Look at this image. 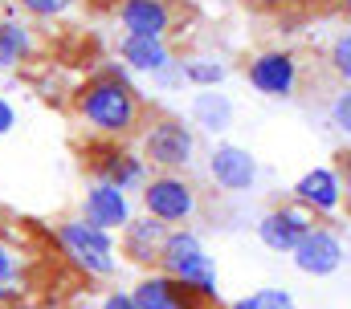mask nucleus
<instances>
[{
    "label": "nucleus",
    "mask_w": 351,
    "mask_h": 309,
    "mask_svg": "<svg viewBox=\"0 0 351 309\" xmlns=\"http://www.w3.org/2000/svg\"><path fill=\"white\" fill-rule=\"evenodd\" d=\"M94 309H139V306L131 301V293H119V289H114V293H106Z\"/></svg>",
    "instance_id": "26"
},
{
    "label": "nucleus",
    "mask_w": 351,
    "mask_h": 309,
    "mask_svg": "<svg viewBox=\"0 0 351 309\" xmlns=\"http://www.w3.org/2000/svg\"><path fill=\"white\" fill-rule=\"evenodd\" d=\"M119 62L139 74H164L172 66V41L160 37H123L119 41Z\"/></svg>",
    "instance_id": "17"
},
{
    "label": "nucleus",
    "mask_w": 351,
    "mask_h": 309,
    "mask_svg": "<svg viewBox=\"0 0 351 309\" xmlns=\"http://www.w3.org/2000/svg\"><path fill=\"white\" fill-rule=\"evenodd\" d=\"M82 154V171L90 175V183H110L119 191H131V187H143L147 183V163L143 154L131 151L127 143H114V139H90L86 147H78Z\"/></svg>",
    "instance_id": "7"
},
{
    "label": "nucleus",
    "mask_w": 351,
    "mask_h": 309,
    "mask_svg": "<svg viewBox=\"0 0 351 309\" xmlns=\"http://www.w3.org/2000/svg\"><path fill=\"white\" fill-rule=\"evenodd\" d=\"M208 175L221 191H250L258 179V159L237 143H217L208 154Z\"/></svg>",
    "instance_id": "15"
},
{
    "label": "nucleus",
    "mask_w": 351,
    "mask_h": 309,
    "mask_svg": "<svg viewBox=\"0 0 351 309\" xmlns=\"http://www.w3.org/2000/svg\"><path fill=\"white\" fill-rule=\"evenodd\" d=\"M82 220L114 236V232H123L135 220V212H131L127 191H119V187H110V183H90L86 196H82Z\"/></svg>",
    "instance_id": "14"
},
{
    "label": "nucleus",
    "mask_w": 351,
    "mask_h": 309,
    "mask_svg": "<svg viewBox=\"0 0 351 309\" xmlns=\"http://www.w3.org/2000/svg\"><path fill=\"white\" fill-rule=\"evenodd\" d=\"M70 110L94 131V139H114V143L135 139L152 114L123 66H102L82 77L70 94Z\"/></svg>",
    "instance_id": "2"
},
{
    "label": "nucleus",
    "mask_w": 351,
    "mask_h": 309,
    "mask_svg": "<svg viewBox=\"0 0 351 309\" xmlns=\"http://www.w3.org/2000/svg\"><path fill=\"white\" fill-rule=\"evenodd\" d=\"M139 154L147 167H156V175H180L196 159V135L180 114L152 110L139 131Z\"/></svg>",
    "instance_id": "4"
},
{
    "label": "nucleus",
    "mask_w": 351,
    "mask_h": 309,
    "mask_svg": "<svg viewBox=\"0 0 351 309\" xmlns=\"http://www.w3.org/2000/svg\"><path fill=\"white\" fill-rule=\"evenodd\" d=\"M78 4H82V0H16V8L29 12L33 21H62V16H70Z\"/></svg>",
    "instance_id": "21"
},
{
    "label": "nucleus",
    "mask_w": 351,
    "mask_h": 309,
    "mask_svg": "<svg viewBox=\"0 0 351 309\" xmlns=\"http://www.w3.org/2000/svg\"><path fill=\"white\" fill-rule=\"evenodd\" d=\"M62 269L66 265L49 232L37 228L33 220H16L0 212V309L33 306Z\"/></svg>",
    "instance_id": "1"
},
{
    "label": "nucleus",
    "mask_w": 351,
    "mask_h": 309,
    "mask_svg": "<svg viewBox=\"0 0 351 309\" xmlns=\"http://www.w3.org/2000/svg\"><path fill=\"white\" fill-rule=\"evenodd\" d=\"M180 16H188V8L180 0H119L114 4V21L123 25V37L168 41L180 25Z\"/></svg>",
    "instance_id": "8"
},
{
    "label": "nucleus",
    "mask_w": 351,
    "mask_h": 309,
    "mask_svg": "<svg viewBox=\"0 0 351 309\" xmlns=\"http://www.w3.org/2000/svg\"><path fill=\"white\" fill-rule=\"evenodd\" d=\"M335 159H339L335 175H339V187H343V204H348V212H351V151H339Z\"/></svg>",
    "instance_id": "25"
},
{
    "label": "nucleus",
    "mask_w": 351,
    "mask_h": 309,
    "mask_svg": "<svg viewBox=\"0 0 351 309\" xmlns=\"http://www.w3.org/2000/svg\"><path fill=\"white\" fill-rule=\"evenodd\" d=\"M250 309H294V297L286 289H258L250 297Z\"/></svg>",
    "instance_id": "24"
},
{
    "label": "nucleus",
    "mask_w": 351,
    "mask_h": 309,
    "mask_svg": "<svg viewBox=\"0 0 351 309\" xmlns=\"http://www.w3.org/2000/svg\"><path fill=\"white\" fill-rule=\"evenodd\" d=\"M192 122L200 131H208V135H225L233 126V102L225 94H217V90H200L192 98Z\"/></svg>",
    "instance_id": "19"
},
{
    "label": "nucleus",
    "mask_w": 351,
    "mask_h": 309,
    "mask_svg": "<svg viewBox=\"0 0 351 309\" xmlns=\"http://www.w3.org/2000/svg\"><path fill=\"white\" fill-rule=\"evenodd\" d=\"M37 53V37L29 25H21L16 16H0V70H16L25 62H33Z\"/></svg>",
    "instance_id": "18"
},
{
    "label": "nucleus",
    "mask_w": 351,
    "mask_h": 309,
    "mask_svg": "<svg viewBox=\"0 0 351 309\" xmlns=\"http://www.w3.org/2000/svg\"><path fill=\"white\" fill-rule=\"evenodd\" d=\"M131 301L139 309H221V301H208L204 293L188 289L184 281H176L168 273H143L131 289Z\"/></svg>",
    "instance_id": "10"
},
{
    "label": "nucleus",
    "mask_w": 351,
    "mask_h": 309,
    "mask_svg": "<svg viewBox=\"0 0 351 309\" xmlns=\"http://www.w3.org/2000/svg\"><path fill=\"white\" fill-rule=\"evenodd\" d=\"M290 196H294V204H298L302 212H311L315 220H319V216H331V212L343 204V187H339L335 167H315V171H306V175L290 187Z\"/></svg>",
    "instance_id": "16"
},
{
    "label": "nucleus",
    "mask_w": 351,
    "mask_h": 309,
    "mask_svg": "<svg viewBox=\"0 0 351 309\" xmlns=\"http://www.w3.org/2000/svg\"><path fill=\"white\" fill-rule=\"evenodd\" d=\"M315 224L319 220L311 212H302L298 204H278V208H269L262 220H258V240H262L269 252H294Z\"/></svg>",
    "instance_id": "12"
},
{
    "label": "nucleus",
    "mask_w": 351,
    "mask_h": 309,
    "mask_svg": "<svg viewBox=\"0 0 351 309\" xmlns=\"http://www.w3.org/2000/svg\"><path fill=\"white\" fill-rule=\"evenodd\" d=\"M139 204L164 228H184V224H192L200 216V187L188 179V171H180V175H147V183L139 187Z\"/></svg>",
    "instance_id": "5"
},
{
    "label": "nucleus",
    "mask_w": 351,
    "mask_h": 309,
    "mask_svg": "<svg viewBox=\"0 0 351 309\" xmlns=\"http://www.w3.org/2000/svg\"><path fill=\"white\" fill-rule=\"evenodd\" d=\"M168 232L172 228H164V224L152 220V216H135L127 228L119 232V256H123L127 265L143 269V273H156V269H160V256H164Z\"/></svg>",
    "instance_id": "11"
},
{
    "label": "nucleus",
    "mask_w": 351,
    "mask_h": 309,
    "mask_svg": "<svg viewBox=\"0 0 351 309\" xmlns=\"http://www.w3.org/2000/svg\"><path fill=\"white\" fill-rule=\"evenodd\" d=\"M290 256H294L298 273H306V277H331V273L343 265V240H339L335 228L315 224V228L306 232V240H302Z\"/></svg>",
    "instance_id": "13"
},
{
    "label": "nucleus",
    "mask_w": 351,
    "mask_h": 309,
    "mask_svg": "<svg viewBox=\"0 0 351 309\" xmlns=\"http://www.w3.org/2000/svg\"><path fill=\"white\" fill-rule=\"evenodd\" d=\"M12 126H16V110H12L8 98H0V135H8Z\"/></svg>",
    "instance_id": "27"
},
{
    "label": "nucleus",
    "mask_w": 351,
    "mask_h": 309,
    "mask_svg": "<svg viewBox=\"0 0 351 309\" xmlns=\"http://www.w3.org/2000/svg\"><path fill=\"white\" fill-rule=\"evenodd\" d=\"M327 66L343 85H351V29H343L331 45H327Z\"/></svg>",
    "instance_id": "22"
},
{
    "label": "nucleus",
    "mask_w": 351,
    "mask_h": 309,
    "mask_svg": "<svg viewBox=\"0 0 351 309\" xmlns=\"http://www.w3.org/2000/svg\"><path fill=\"white\" fill-rule=\"evenodd\" d=\"M245 81L265 98H294L302 81V66L290 49H262L245 62Z\"/></svg>",
    "instance_id": "9"
},
{
    "label": "nucleus",
    "mask_w": 351,
    "mask_h": 309,
    "mask_svg": "<svg viewBox=\"0 0 351 309\" xmlns=\"http://www.w3.org/2000/svg\"><path fill=\"white\" fill-rule=\"evenodd\" d=\"M160 273H168L176 281H184L188 289L204 293L208 301H217V269L213 256L204 252L200 236L192 228H172L164 240V256H160Z\"/></svg>",
    "instance_id": "6"
},
{
    "label": "nucleus",
    "mask_w": 351,
    "mask_h": 309,
    "mask_svg": "<svg viewBox=\"0 0 351 309\" xmlns=\"http://www.w3.org/2000/svg\"><path fill=\"white\" fill-rule=\"evenodd\" d=\"M49 236H53V248H58L62 265L74 269L82 281H106V277H114V269H119V244H114L110 232L94 228V224H86L78 216V220H58L49 228Z\"/></svg>",
    "instance_id": "3"
},
{
    "label": "nucleus",
    "mask_w": 351,
    "mask_h": 309,
    "mask_svg": "<svg viewBox=\"0 0 351 309\" xmlns=\"http://www.w3.org/2000/svg\"><path fill=\"white\" fill-rule=\"evenodd\" d=\"M339 8H343V12L351 16V0H339Z\"/></svg>",
    "instance_id": "29"
},
{
    "label": "nucleus",
    "mask_w": 351,
    "mask_h": 309,
    "mask_svg": "<svg viewBox=\"0 0 351 309\" xmlns=\"http://www.w3.org/2000/svg\"><path fill=\"white\" fill-rule=\"evenodd\" d=\"M331 126L335 131H343V135H351V85H343L335 98H331Z\"/></svg>",
    "instance_id": "23"
},
{
    "label": "nucleus",
    "mask_w": 351,
    "mask_h": 309,
    "mask_svg": "<svg viewBox=\"0 0 351 309\" xmlns=\"http://www.w3.org/2000/svg\"><path fill=\"white\" fill-rule=\"evenodd\" d=\"M241 4H250V8H286L294 0H241Z\"/></svg>",
    "instance_id": "28"
},
{
    "label": "nucleus",
    "mask_w": 351,
    "mask_h": 309,
    "mask_svg": "<svg viewBox=\"0 0 351 309\" xmlns=\"http://www.w3.org/2000/svg\"><path fill=\"white\" fill-rule=\"evenodd\" d=\"M180 77L196 90H217L225 81V66L217 57H184L180 62Z\"/></svg>",
    "instance_id": "20"
}]
</instances>
